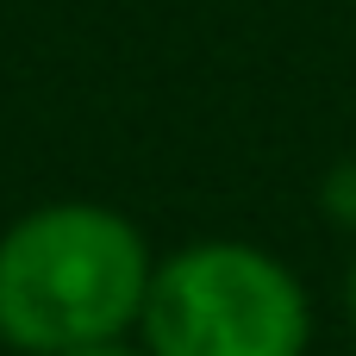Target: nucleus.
I'll return each instance as SVG.
<instances>
[{"label":"nucleus","mask_w":356,"mask_h":356,"mask_svg":"<svg viewBox=\"0 0 356 356\" xmlns=\"http://www.w3.org/2000/svg\"><path fill=\"white\" fill-rule=\"evenodd\" d=\"M144 232L94 200L25 213L0 238V338L25 356L113 344L150 294Z\"/></svg>","instance_id":"obj_1"},{"label":"nucleus","mask_w":356,"mask_h":356,"mask_svg":"<svg viewBox=\"0 0 356 356\" xmlns=\"http://www.w3.org/2000/svg\"><path fill=\"white\" fill-rule=\"evenodd\" d=\"M138 325L150 356H307L313 344L300 275L238 238H207L156 263Z\"/></svg>","instance_id":"obj_2"},{"label":"nucleus","mask_w":356,"mask_h":356,"mask_svg":"<svg viewBox=\"0 0 356 356\" xmlns=\"http://www.w3.org/2000/svg\"><path fill=\"white\" fill-rule=\"evenodd\" d=\"M63 356H138V350H125V344L113 338V344H81V350H63ZM144 356H150V350H144Z\"/></svg>","instance_id":"obj_3"},{"label":"nucleus","mask_w":356,"mask_h":356,"mask_svg":"<svg viewBox=\"0 0 356 356\" xmlns=\"http://www.w3.org/2000/svg\"><path fill=\"white\" fill-rule=\"evenodd\" d=\"M344 313H350V338H356V257H350V275H344Z\"/></svg>","instance_id":"obj_4"}]
</instances>
